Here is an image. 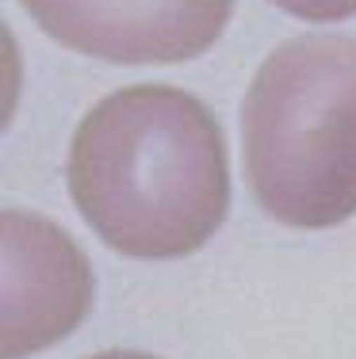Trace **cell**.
<instances>
[{
  "instance_id": "6da1fadb",
  "label": "cell",
  "mask_w": 356,
  "mask_h": 359,
  "mask_svg": "<svg viewBox=\"0 0 356 359\" xmlns=\"http://www.w3.org/2000/svg\"><path fill=\"white\" fill-rule=\"evenodd\" d=\"M70 195L123 256L173 260L203 249L230 207L226 142L211 107L173 84H131L81 118Z\"/></svg>"
},
{
  "instance_id": "7a4b0ae2",
  "label": "cell",
  "mask_w": 356,
  "mask_h": 359,
  "mask_svg": "<svg viewBox=\"0 0 356 359\" xmlns=\"http://www.w3.org/2000/svg\"><path fill=\"white\" fill-rule=\"evenodd\" d=\"M245 176L295 229L356 215V39L303 35L265 57L242 107Z\"/></svg>"
},
{
  "instance_id": "3957f363",
  "label": "cell",
  "mask_w": 356,
  "mask_h": 359,
  "mask_svg": "<svg viewBox=\"0 0 356 359\" xmlns=\"http://www.w3.org/2000/svg\"><path fill=\"white\" fill-rule=\"evenodd\" d=\"M62 46L119 65L188 62L215 46L234 0H23Z\"/></svg>"
},
{
  "instance_id": "277c9868",
  "label": "cell",
  "mask_w": 356,
  "mask_h": 359,
  "mask_svg": "<svg viewBox=\"0 0 356 359\" xmlns=\"http://www.w3.org/2000/svg\"><path fill=\"white\" fill-rule=\"evenodd\" d=\"M4 229V340L0 355L23 359L73 332L92 306V268L54 222L8 207Z\"/></svg>"
},
{
  "instance_id": "5b68a950",
  "label": "cell",
  "mask_w": 356,
  "mask_h": 359,
  "mask_svg": "<svg viewBox=\"0 0 356 359\" xmlns=\"http://www.w3.org/2000/svg\"><path fill=\"white\" fill-rule=\"evenodd\" d=\"M272 4L310 23H337V20L356 15V0H272Z\"/></svg>"
},
{
  "instance_id": "8992f818",
  "label": "cell",
  "mask_w": 356,
  "mask_h": 359,
  "mask_svg": "<svg viewBox=\"0 0 356 359\" xmlns=\"http://www.w3.org/2000/svg\"><path fill=\"white\" fill-rule=\"evenodd\" d=\"M88 359H157V355H146V352H100V355H88Z\"/></svg>"
}]
</instances>
